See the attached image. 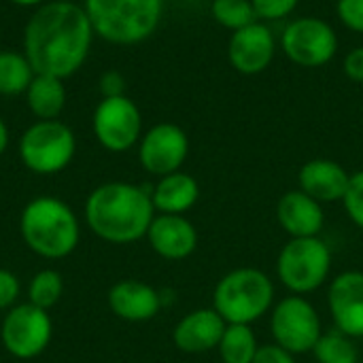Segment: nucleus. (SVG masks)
Wrapping results in <instances>:
<instances>
[{"instance_id": "obj_1", "label": "nucleus", "mask_w": 363, "mask_h": 363, "mask_svg": "<svg viewBox=\"0 0 363 363\" xmlns=\"http://www.w3.org/2000/svg\"><path fill=\"white\" fill-rule=\"evenodd\" d=\"M94 28L85 9L70 0H49L32 13L23 30V55L36 74L68 79L87 60Z\"/></svg>"}, {"instance_id": "obj_2", "label": "nucleus", "mask_w": 363, "mask_h": 363, "mask_svg": "<svg viewBox=\"0 0 363 363\" xmlns=\"http://www.w3.org/2000/svg\"><path fill=\"white\" fill-rule=\"evenodd\" d=\"M155 217L151 189L125 181L98 185L85 200V223L108 245H132L147 236Z\"/></svg>"}, {"instance_id": "obj_3", "label": "nucleus", "mask_w": 363, "mask_h": 363, "mask_svg": "<svg viewBox=\"0 0 363 363\" xmlns=\"http://www.w3.org/2000/svg\"><path fill=\"white\" fill-rule=\"evenodd\" d=\"M23 245L43 259L68 257L81 240V223L70 204L53 196L30 200L19 215Z\"/></svg>"}, {"instance_id": "obj_4", "label": "nucleus", "mask_w": 363, "mask_h": 363, "mask_svg": "<svg viewBox=\"0 0 363 363\" xmlns=\"http://www.w3.org/2000/svg\"><path fill=\"white\" fill-rule=\"evenodd\" d=\"M94 34L113 45H138L160 26L164 0H85Z\"/></svg>"}, {"instance_id": "obj_5", "label": "nucleus", "mask_w": 363, "mask_h": 363, "mask_svg": "<svg viewBox=\"0 0 363 363\" xmlns=\"http://www.w3.org/2000/svg\"><path fill=\"white\" fill-rule=\"evenodd\" d=\"M274 306V283L257 268H236L219 279L213 308L228 325H253Z\"/></svg>"}, {"instance_id": "obj_6", "label": "nucleus", "mask_w": 363, "mask_h": 363, "mask_svg": "<svg viewBox=\"0 0 363 363\" xmlns=\"http://www.w3.org/2000/svg\"><path fill=\"white\" fill-rule=\"evenodd\" d=\"M332 270V249L321 236L289 238L277 257V277L296 296L317 291L328 283Z\"/></svg>"}, {"instance_id": "obj_7", "label": "nucleus", "mask_w": 363, "mask_h": 363, "mask_svg": "<svg viewBox=\"0 0 363 363\" xmlns=\"http://www.w3.org/2000/svg\"><path fill=\"white\" fill-rule=\"evenodd\" d=\"M77 138L60 119H38L19 138V160L34 174H57L72 162Z\"/></svg>"}, {"instance_id": "obj_8", "label": "nucleus", "mask_w": 363, "mask_h": 363, "mask_svg": "<svg viewBox=\"0 0 363 363\" xmlns=\"http://www.w3.org/2000/svg\"><path fill=\"white\" fill-rule=\"evenodd\" d=\"M270 334L274 342L294 355L313 353L323 334L321 317L304 296H287L270 311Z\"/></svg>"}, {"instance_id": "obj_9", "label": "nucleus", "mask_w": 363, "mask_h": 363, "mask_svg": "<svg viewBox=\"0 0 363 363\" xmlns=\"http://www.w3.org/2000/svg\"><path fill=\"white\" fill-rule=\"evenodd\" d=\"M53 338V321L49 311L30 302L15 304L6 311L0 325V340L4 351L21 362L43 355Z\"/></svg>"}, {"instance_id": "obj_10", "label": "nucleus", "mask_w": 363, "mask_h": 363, "mask_svg": "<svg viewBox=\"0 0 363 363\" xmlns=\"http://www.w3.org/2000/svg\"><path fill=\"white\" fill-rule=\"evenodd\" d=\"M281 49L296 66L321 68L338 53V34L321 17H296L283 28Z\"/></svg>"}, {"instance_id": "obj_11", "label": "nucleus", "mask_w": 363, "mask_h": 363, "mask_svg": "<svg viewBox=\"0 0 363 363\" xmlns=\"http://www.w3.org/2000/svg\"><path fill=\"white\" fill-rule=\"evenodd\" d=\"M96 140L113 153L130 151L143 136V115L128 96L102 98L91 117Z\"/></svg>"}, {"instance_id": "obj_12", "label": "nucleus", "mask_w": 363, "mask_h": 363, "mask_svg": "<svg viewBox=\"0 0 363 363\" xmlns=\"http://www.w3.org/2000/svg\"><path fill=\"white\" fill-rule=\"evenodd\" d=\"M189 155V138L177 123H155L138 140V162L153 177H166L185 164Z\"/></svg>"}, {"instance_id": "obj_13", "label": "nucleus", "mask_w": 363, "mask_h": 363, "mask_svg": "<svg viewBox=\"0 0 363 363\" xmlns=\"http://www.w3.org/2000/svg\"><path fill=\"white\" fill-rule=\"evenodd\" d=\"M277 53V36L264 21H253L232 32L228 43V60L240 74L253 77L264 72Z\"/></svg>"}, {"instance_id": "obj_14", "label": "nucleus", "mask_w": 363, "mask_h": 363, "mask_svg": "<svg viewBox=\"0 0 363 363\" xmlns=\"http://www.w3.org/2000/svg\"><path fill=\"white\" fill-rule=\"evenodd\" d=\"M328 306L334 328L351 338H363V272H340L328 291Z\"/></svg>"}, {"instance_id": "obj_15", "label": "nucleus", "mask_w": 363, "mask_h": 363, "mask_svg": "<svg viewBox=\"0 0 363 363\" xmlns=\"http://www.w3.org/2000/svg\"><path fill=\"white\" fill-rule=\"evenodd\" d=\"M145 238L153 253L168 262L187 259L198 247V230L185 215L155 213Z\"/></svg>"}, {"instance_id": "obj_16", "label": "nucleus", "mask_w": 363, "mask_h": 363, "mask_svg": "<svg viewBox=\"0 0 363 363\" xmlns=\"http://www.w3.org/2000/svg\"><path fill=\"white\" fill-rule=\"evenodd\" d=\"M228 323L221 315L211 308H196L187 313L172 330V342L179 351L189 355H202L208 351H217L219 340L225 332Z\"/></svg>"}, {"instance_id": "obj_17", "label": "nucleus", "mask_w": 363, "mask_h": 363, "mask_svg": "<svg viewBox=\"0 0 363 363\" xmlns=\"http://www.w3.org/2000/svg\"><path fill=\"white\" fill-rule=\"evenodd\" d=\"M108 308L115 317L130 323H145L157 317L162 308V296L149 283L136 279H123L108 289Z\"/></svg>"}, {"instance_id": "obj_18", "label": "nucleus", "mask_w": 363, "mask_h": 363, "mask_svg": "<svg viewBox=\"0 0 363 363\" xmlns=\"http://www.w3.org/2000/svg\"><path fill=\"white\" fill-rule=\"evenodd\" d=\"M277 221L289 238L319 236L325 225L323 204L302 189H291L283 194L277 204Z\"/></svg>"}, {"instance_id": "obj_19", "label": "nucleus", "mask_w": 363, "mask_h": 363, "mask_svg": "<svg viewBox=\"0 0 363 363\" xmlns=\"http://www.w3.org/2000/svg\"><path fill=\"white\" fill-rule=\"evenodd\" d=\"M298 183L304 194H308L321 204L342 202L351 183V174L342 164L328 157H317V160H308L300 168Z\"/></svg>"}, {"instance_id": "obj_20", "label": "nucleus", "mask_w": 363, "mask_h": 363, "mask_svg": "<svg viewBox=\"0 0 363 363\" xmlns=\"http://www.w3.org/2000/svg\"><path fill=\"white\" fill-rule=\"evenodd\" d=\"M198 198V181L183 170L160 177L157 183L151 187V202L157 215H185L196 206Z\"/></svg>"}, {"instance_id": "obj_21", "label": "nucleus", "mask_w": 363, "mask_h": 363, "mask_svg": "<svg viewBox=\"0 0 363 363\" xmlns=\"http://www.w3.org/2000/svg\"><path fill=\"white\" fill-rule=\"evenodd\" d=\"M26 102L36 119H57L66 106L64 79L51 74H34L26 89Z\"/></svg>"}, {"instance_id": "obj_22", "label": "nucleus", "mask_w": 363, "mask_h": 363, "mask_svg": "<svg viewBox=\"0 0 363 363\" xmlns=\"http://www.w3.org/2000/svg\"><path fill=\"white\" fill-rule=\"evenodd\" d=\"M217 351L221 363H253L259 342L251 325H228Z\"/></svg>"}, {"instance_id": "obj_23", "label": "nucleus", "mask_w": 363, "mask_h": 363, "mask_svg": "<svg viewBox=\"0 0 363 363\" xmlns=\"http://www.w3.org/2000/svg\"><path fill=\"white\" fill-rule=\"evenodd\" d=\"M34 74L36 72L23 53L9 51V49L0 51V94L2 96L26 94Z\"/></svg>"}, {"instance_id": "obj_24", "label": "nucleus", "mask_w": 363, "mask_h": 363, "mask_svg": "<svg viewBox=\"0 0 363 363\" xmlns=\"http://www.w3.org/2000/svg\"><path fill=\"white\" fill-rule=\"evenodd\" d=\"M313 355L319 363H357L359 362V351L355 345V338L342 334L340 330H330L323 332L321 338L317 340Z\"/></svg>"}, {"instance_id": "obj_25", "label": "nucleus", "mask_w": 363, "mask_h": 363, "mask_svg": "<svg viewBox=\"0 0 363 363\" xmlns=\"http://www.w3.org/2000/svg\"><path fill=\"white\" fill-rule=\"evenodd\" d=\"M62 294H64V279L53 268H45L36 272L28 283V302L43 311L53 308L60 302Z\"/></svg>"}, {"instance_id": "obj_26", "label": "nucleus", "mask_w": 363, "mask_h": 363, "mask_svg": "<svg viewBox=\"0 0 363 363\" xmlns=\"http://www.w3.org/2000/svg\"><path fill=\"white\" fill-rule=\"evenodd\" d=\"M211 15L219 26L232 32L257 21V13L251 0H213Z\"/></svg>"}, {"instance_id": "obj_27", "label": "nucleus", "mask_w": 363, "mask_h": 363, "mask_svg": "<svg viewBox=\"0 0 363 363\" xmlns=\"http://www.w3.org/2000/svg\"><path fill=\"white\" fill-rule=\"evenodd\" d=\"M342 204H345L349 219L359 230H363V170L351 174V183H349V189H347Z\"/></svg>"}, {"instance_id": "obj_28", "label": "nucleus", "mask_w": 363, "mask_h": 363, "mask_svg": "<svg viewBox=\"0 0 363 363\" xmlns=\"http://www.w3.org/2000/svg\"><path fill=\"white\" fill-rule=\"evenodd\" d=\"M251 2L257 13V19L262 21H277L289 17L300 4V0H251Z\"/></svg>"}, {"instance_id": "obj_29", "label": "nucleus", "mask_w": 363, "mask_h": 363, "mask_svg": "<svg viewBox=\"0 0 363 363\" xmlns=\"http://www.w3.org/2000/svg\"><path fill=\"white\" fill-rule=\"evenodd\" d=\"M336 15L345 28L355 34H363V0H338Z\"/></svg>"}, {"instance_id": "obj_30", "label": "nucleus", "mask_w": 363, "mask_h": 363, "mask_svg": "<svg viewBox=\"0 0 363 363\" xmlns=\"http://www.w3.org/2000/svg\"><path fill=\"white\" fill-rule=\"evenodd\" d=\"M21 294V285L15 272L0 268V311H9L17 304Z\"/></svg>"}, {"instance_id": "obj_31", "label": "nucleus", "mask_w": 363, "mask_h": 363, "mask_svg": "<svg viewBox=\"0 0 363 363\" xmlns=\"http://www.w3.org/2000/svg\"><path fill=\"white\" fill-rule=\"evenodd\" d=\"M253 363H296V355L279 347L277 342H270V345H259V351Z\"/></svg>"}, {"instance_id": "obj_32", "label": "nucleus", "mask_w": 363, "mask_h": 363, "mask_svg": "<svg viewBox=\"0 0 363 363\" xmlns=\"http://www.w3.org/2000/svg\"><path fill=\"white\" fill-rule=\"evenodd\" d=\"M98 89L102 94V98H115V96H125V79L121 72L117 70H106L100 81H98Z\"/></svg>"}, {"instance_id": "obj_33", "label": "nucleus", "mask_w": 363, "mask_h": 363, "mask_svg": "<svg viewBox=\"0 0 363 363\" xmlns=\"http://www.w3.org/2000/svg\"><path fill=\"white\" fill-rule=\"evenodd\" d=\"M342 70L351 81L363 83V47H355L347 53L342 62Z\"/></svg>"}, {"instance_id": "obj_34", "label": "nucleus", "mask_w": 363, "mask_h": 363, "mask_svg": "<svg viewBox=\"0 0 363 363\" xmlns=\"http://www.w3.org/2000/svg\"><path fill=\"white\" fill-rule=\"evenodd\" d=\"M6 147H9V128H6V123L0 119V155L6 151Z\"/></svg>"}, {"instance_id": "obj_35", "label": "nucleus", "mask_w": 363, "mask_h": 363, "mask_svg": "<svg viewBox=\"0 0 363 363\" xmlns=\"http://www.w3.org/2000/svg\"><path fill=\"white\" fill-rule=\"evenodd\" d=\"M9 2H13V4H17V6H40V4H45L47 0H9Z\"/></svg>"}, {"instance_id": "obj_36", "label": "nucleus", "mask_w": 363, "mask_h": 363, "mask_svg": "<svg viewBox=\"0 0 363 363\" xmlns=\"http://www.w3.org/2000/svg\"><path fill=\"white\" fill-rule=\"evenodd\" d=\"M0 363H2V362H0Z\"/></svg>"}]
</instances>
